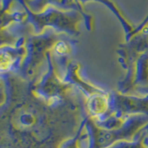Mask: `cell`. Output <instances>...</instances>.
I'll return each mask as SVG.
<instances>
[{
  "mask_svg": "<svg viewBox=\"0 0 148 148\" xmlns=\"http://www.w3.org/2000/svg\"><path fill=\"white\" fill-rule=\"evenodd\" d=\"M3 3H0V29H6L14 21L11 12L6 11V7H2Z\"/></svg>",
  "mask_w": 148,
  "mask_h": 148,
  "instance_id": "cell-6",
  "label": "cell"
},
{
  "mask_svg": "<svg viewBox=\"0 0 148 148\" xmlns=\"http://www.w3.org/2000/svg\"><path fill=\"white\" fill-rule=\"evenodd\" d=\"M110 108L108 114L118 117L143 115L148 117V94L126 95L119 92H113L109 95Z\"/></svg>",
  "mask_w": 148,
  "mask_h": 148,
  "instance_id": "cell-2",
  "label": "cell"
},
{
  "mask_svg": "<svg viewBox=\"0 0 148 148\" xmlns=\"http://www.w3.org/2000/svg\"><path fill=\"white\" fill-rule=\"evenodd\" d=\"M34 121H35V119L32 114L26 113V114H23L21 117V122L23 125H25V126H30V125H32L34 123Z\"/></svg>",
  "mask_w": 148,
  "mask_h": 148,
  "instance_id": "cell-7",
  "label": "cell"
},
{
  "mask_svg": "<svg viewBox=\"0 0 148 148\" xmlns=\"http://www.w3.org/2000/svg\"><path fill=\"white\" fill-rule=\"evenodd\" d=\"M28 14L37 32H41L44 27L49 26L54 30L78 35V25L82 21V17L76 9L64 10L61 8L53 6L44 8L40 13L28 12Z\"/></svg>",
  "mask_w": 148,
  "mask_h": 148,
  "instance_id": "cell-1",
  "label": "cell"
},
{
  "mask_svg": "<svg viewBox=\"0 0 148 148\" xmlns=\"http://www.w3.org/2000/svg\"><path fill=\"white\" fill-rule=\"evenodd\" d=\"M25 46H5L0 48V74L15 71L21 68L25 57Z\"/></svg>",
  "mask_w": 148,
  "mask_h": 148,
  "instance_id": "cell-3",
  "label": "cell"
},
{
  "mask_svg": "<svg viewBox=\"0 0 148 148\" xmlns=\"http://www.w3.org/2000/svg\"><path fill=\"white\" fill-rule=\"evenodd\" d=\"M86 108L90 118L94 119H99L108 114L110 108L109 95L106 92H98L87 97Z\"/></svg>",
  "mask_w": 148,
  "mask_h": 148,
  "instance_id": "cell-4",
  "label": "cell"
},
{
  "mask_svg": "<svg viewBox=\"0 0 148 148\" xmlns=\"http://www.w3.org/2000/svg\"><path fill=\"white\" fill-rule=\"evenodd\" d=\"M5 101V92L3 91V89L0 88V106H1Z\"/></svg>",
  "mask_w": 148,
  "mask_h": 148,
  "instance_id": "cell-8",
  "label": "cell"
},
{
  "mask_svg": "<svg viewBox=\"0 0 148 148\" xmlns=\"http://www.w3.org/2000/svg\"><path fill=\"white\" fill-rule=\"evenodd\" d=\"M21 40V38H17L15 34L11 30H8V28L0 29V48L5 46H16Z\"/></svg>",
  "mask_w": 148,
  "mask_h": 148,
  "instance_id": "cell-5",
  "label": "cell"
}]
</instances>
